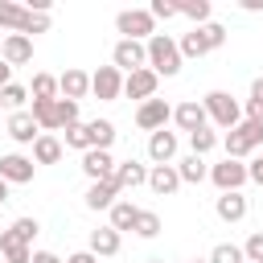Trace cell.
<instances>
[{"label":"cell","instance_id":"cell-1","mask_svg":"<svg viewBox=\"0 0 263 263\" xmlns=\"http://www.w3.org/2000/svg\"><path fill=\"white\" fill-rule=\"evenodd\" d=\"M144 53H148V70L156 74V78H177L181 74V49H177V41L168 37V33H152L148 41H144Z\"/></svg>","mask_w":263,"mask_h":263},{"label":"cell","instance_id":"cell-2","mask_svg":"<svg viewBox=\"0 0 263 263\" xmlns=\"http://www.w3.org/2000/svg\"><path fill=\"white\" fill-rule=\"evenodd\" d=\"M201 107H205V119H210L214 127H222V132H230V127L242 123V107H238V99H234L230 90H210V95L201 99Z\"/></svg>","mask_w":263,"mask_h":263},{"label":"cell","instance_id":"cell-3","mask_svg":"<svg viewBox=\"0 0 263 263\" xmlns=\"http://www.w3.org/2000/svg\"><path fill=\"white\" fill-rule=\"evenodd\" d=\"M259 144H263V123H251V119H242L238 127H230V132L222 136V148H226L230 160H247V156H255Z\"/></svg>","mask_w":263,"mask_h":263},{"label":"cell","instance_id":"cell-4","mask_svg":"<svg viewBox=\"0 0 263 263\" xmlns=\"http://www.w3.org/2000/svg\"><path fill=\"white\" fill-rule=\"evenodd\" d=\"M115 29L123 33V41H148L156 33V21H152L148 8H123L115 16Z\"/></svg>","mask_w":263,"mask_h":263},{"label":"cell","instance_id":"cell-5","mask_svg":"<svg viewBox=\"0 0 263 263\" xmlns=\"http://www.w3.org/2000/svg\"><path fill=\"white\" fill-rule=\"evenodd\" d=\"M210 181H214L218 193H242V185H247V164L226 156V160L210 164Z\"/></svg>","mask_w":263,"mask_h":263},{"label":"cell","instance_id":"cell-6","mask_svg":"<svg viewBox=\"0 0 263 263\" xmlns=\"http://www.w3.org/2000/svg\"><path fill=\"white\" fill-rule=\"evenodd\" d=\"M111 66L119 70V74H132V70H140V66H148V53H144V41H115V49H111Z\"/></svg>","mask_w":263,"mask_h":263},{"label":"cell","instance_id":"cell-7","mask_svg":"<svg viewBox=\"0 0 263 263\" xmlns=\"http://www.w3.org/2000/svg\"><path fill=\"white\" fill-rule=\"evenodd\" d=\"M90 95L103 99V103H115V99L123 95V74H119L115 66H99V70L90 74Z\"/></svg>","mask_w":263,"mask_h":263},{"label":"cell","instance_id":"cell-8","mask_svg":"<svg viewBox=\"0 0 263 263\" xmlns=\"http://www.w3.org/2000/svg\"><path fill=\"white\" fill-rule=\"evenodd\" d=\"M156 86H160V78H156L148 66H140V70L123 74V95H127V99H140V103H148V99H156Z\"/></svg>","mask_w":263,"mask_h":263},{"label":"cell","instance_id":"cell-9","mask_svg":"<svg viewBox=\"0 0 263 263\" xmlns=\"http://www.w3.org/2000/svg\"><path fill=\"white\" fill-rule=\"evenodd\" d=\"M168 119H173V107H168L164 99H148V103H140V107H136V127H144L148 136H152V132H160Z\"/></svg>","mask_w":263,"mask_h":263},{"label":"cell","instance_id":"cell-10","mask_svg":"<svg viewBox=\"0 0 263 263\" xmlns=\"http://www.w3.org/2000/svg\"><path fill=\"white\" fill-rule=\"evenodd\" d=\"M33 173H37L33 156H21V152L0 156V181H8V185H29V181H33Z\"/></svg>","mask_w":263,"mask_h":263},{"label":"cell","instance_id":"cell-11","mask_svg":"<svg viewBox=\"0 0 263 263\" xmlns=\"http://www.w3.org/2000/svg\"><path fill=\"white\" fill-rule=\"evenodd\" d=\"M0 62H8V66H29V62H33V37H25V33H4V41H0Z\"/></svg>","mask_w":263,"mask_h":263},{"label":"cell","instance_id":"cell-12","mask_svg":"<svg viewBox=\"0 0 263 263\" xmlns=\"http://www.w3.org/2000/svg\"><path fill=\"white\" fill-rule=\"evenodd\" d=\"M177 148H181V140H177V132H168V127H160V132L148 136V160H152V164H173V160H177Z\"/></svg>","mask_w":263,"mask_h":263},{"label":"cell","instance_id":"cell-13","mask_svg":"<svg viewBox=\"0 0 263 263\" xmlns=\"http://www.w3.org/2000/svg\"><path fill=\"white\" fill-rule=\"evenodd\" d=\"M86 95H90V74H86V70H66V74H58V99L82 103Z\"/></svg>","mask_w":263,"mask_h":263},{"label":"cell","instance_id":"cell-14","mask_svg":"<svg viewBox=\"0 0 263 263\" xmlns=\"http://www.w3.org/2000/svg\"><path fill=\"white\" fill-rule=\"evenodd\" d=\"M173 123L181 127V132H197V127H210V119H205V107L197 103V99H185V103H177L173 107Z\"/></svg>","mask_w":263,"mask_h":263},{"label":"cell","instance_id":"cell-15","mask_svg":"<svg viewBox=\"0 0 263 263\" xmlns=\"http://www.w3.org/2000/svg\"><path fill=\"white\" fill-rule=\"evenodd\" d=\"M82 173L90 177V185H95V181H111V177H115V160H111V152H103V148H86V152H82Z\"/></svg>","mask_w":263,"mask_h":263},{"label":"cell","instance_id":"cell-16","mask_svg":"<svg viewBox=\"0 0 263 263\" xmlns=\"http://www.w3.org/2000/svg\"><path fill=\"white\" fill-rule=\"evenodd\" d=\"M148 189L156 197H173L181 189V177H177V164H152L148 168Z\"/></svg>","mask_w":263,"mask_h":263},{"label":"cell","instance_id":"cell-17","mask_svg":"<svg viewBox=\"0 0 263 263\" xmlns=\"http://www.w3.org/2000/svg\"><path fill=\"white\" fill-rule=\"evenodd\" d=\"M119 247H123V234H119V230H111V226H99V230H90V242H86V251H90L95 259H111V255H119Z\"/></svg>","mask_w":263,"mask_h":263},{"label":"cell","instance_id":"cell-18","mask_svg":"<svg viewBox=\"0 0 263 263\" xmlns=\"http://www.w3.org/2000/svg\"><path fill=\"white\" fill-rule=\"evenodd\" d=\"M4 132H8L16 144H33V140L41 136V127H37L33 115H29V107H25V111H12V115L4 119Z\"/></svg>","mask_w":263,"mask_h":263},{"label":"cell","instance_id":"cell-19","mask_svg":"<svg viewBox=\"0 0 263 263\" xmlns=\"http://www.w3.org/2000/svg\"><path fill=\"white\" fill-rule=\"evenodd\" d=\"M115 185H119V193L148 185V164H140V160H115Z\"/></svg>","mask_w":263,"mask_h":263},{"label":"cell","instance_id":"cell-20","mask_svg":"<svg viewBox=\"0 0 263 263\" xmlns=\"http://www.w3.org/2000/svg\"><path fill=\"white\" fill-rule=\"evenodd\" d=\"M115 201H119V185H115V177H111V181H95V185L86 189V210H95V214H99V210H111Z\"/></svg>","mask_w":263,"mask_h":263},{"label":"cell","instance_id":"cell-21","mask_svg":"<svg viewBox=\"0 0 263 263\" xmlns=\"http://www.w3.org/2000/svg\"><path fill=\"white\" fill-rule=\"evenodd\" d=\"M214 214L222 218V222H242L247 218V197L242 193H218V201H214Z\"/></svg>","mask_w":263,"mask_h":263},{"label":"cell","instance_id":"cell-22","mask_svg":"<svg viewBox=\"0 0 263 263\" xmlns=\"http://www.w3.org/2000/svg\"><path fill=\"white\" fill-rule=\"evenodd\" d=\"M62 140L58 136H49V132H41L37 140H33V164H58L62 160Z\"/></svg>","mask_w":263,"mask_h":263},{"label":"cell","instance_id":"cell-23","mask_svg":"<svg viewBox=\"0 0 263 263\" xmlns=\"http://www.w3.org/2000/svg\"><path fill=\"white\" fill-rule=\"evenodd\" d=\"M177 177H181V185H201V181H210V164H205V156H185V160H177Z\"/></svg>","mask_w":263,"mask_h":263},{"label":"cell","instance_id":"cell-24","mask_svg":"<svg viewBox=\"0 0 263 263\" xmlns=\"http://www.w3.org/2000/svg\"><path fill=\"white\" fill-rule=\"evenodd\" d=\"M107 218H111L107 226L123 234V230H132V226H136V218H140V205H136V201H127V197H119V201L107 210Z\"/></svg>","mask_w":263,"mask_h":263},{"label":"cell","instance_id":"cell-25","mask_svg":"<svg viewBox=\"0 0 263 263\" xmlns=\"http://www.w3.org/2000/svg\"><path fill=\"white\" fill-rule=\"evenodd\" d=\"M0 255H4V263H29L33 259V247L21 242L12 230H0Z\"/></svg>","mask_w":263,"mask_h":263},{"label":"cell","instance_id":"cell-26","mask_svg":"<svg viewBox=\"0 0 263 263\" xmlns=\"http://www.w3.org/2000/svg\"><path fill=\"white\" fill-rule=\"evenodd\" d=\"M29 115H33V123L41 127V132H58V99H37L33 107H29Z\"/></svg>","mask_w":263,"mask_h":263},{"label":"cell","instance_id":"cell-27","mask_svg":"<svg viewBox=\"0 0 263 263\" xmlns=\"http://www.w3.org/2000/svg\"><path fill=\"white\" fill-rule=\"evenodd\" d=\"M86 136H90V148L111 152V144H115V123H111V119H90V123H86Z\"/></svg>","mask_w":263,"mask_h":263},{"label":"cell","instance_id":"cell-28","mask_svg":"<svg viewBox=\"0 0 263 263\" xmlns=\"http://www.w3.org/2000/svg\"><path fill=\"white\" fill-rule=\"evenodd\" d=\"M177 49H181V58H205V53H210V45H205L201 29H189V33H181Z\"/></svg>","mask_w":263,"mask_h":263},{"label":"cell","instance_id":"cell-29","mask_svg":"<svg viewBox=\"0 0 263 263\" xmlns=\"http://www.w3.org/2000/svg\"><path fill=\"white\" fill-rule=\"evenodd\" d=\"M218 144H222V136H218L214 127H197V132L189 136V152H193V156H205V152H214Z\"/></svg>","mask_w":263,"mask_h":263},{"label":"cell","instance_id":"cell-30","mask_svg":"<svg viewBox=\"0 0 263 263\" xmlns=\"http://www.w3.org/2000/svg\"><path fill=\"white\" fill-rule=\"evenodd\" d=\"M210 0H185V4H177V16H189L193 21V29L197 25H210Z\"/></svg>","mask_w":263,"mask_h":263},{"label":"cell","instance_id":"cell-31","mask_svg":"<svg viewBox=\"0 0 263 263\" xmlns=\"http://www.w3.org/2000/svg\"><path fill=\"white\" fill-rule=\"evenodd\" d=\"M29 95H33V103H37V99H58V78L45 74V70H37L33 82H29Z\"/></svg>","mask_w":263,"mask_h":263},{"label":"cell","instance_id":"cell-32","mask_svg":"<svg viewBox=\"0 0 263 263\" xmlns=\"http://www.w3.org/2000/svg\"><path fill=\"white\" fill-rule=\"evenodd\" d=\"M25 12H29V8H21V4H12V0H0V29H8V33H21V25H25Z\"/></svg>","mask_w":263,"mask_h":263},{"label":"cell","instance_id":"cell-33","mask_svg":"<svg viewBox=\"0 0 263 263\" xmlns=\"http://www.w3.org/2000/svg\"><path fill=\"white\" fill-rule=\"evenodd\" d=\"M132 234H136V238H156V234H160V214H152V210H140V218H136Z\"/></svg>","mask_w":263,"mask_h":263},{"label":"cell","instance_id":"cell-34","mask_svg":"<svg viewBox=\"0 0 263 263\" xmlns=\"http://www.w3.org/2000/svg\"><path fill=\"white\" fill-rule=\"evenodd\" d=\"M25 103H29V86H21V82H8V86L0 90V107L25 111Z\"/></svg>","mask_w":263,"mask_h":263},{"label":"cell","instance_id":"cell-35","mask_svg":"<svg viewBox=\"0 0 263 263\" xmlns=\"http://www.w3.org/2000/svg\"><path fill=\"white\" fill-rule=\"evenodd\" d=\"M210 263H247V259H242V247H234V242H218V247L210 251Z\"/></svg>","mask_w":263,"mask_h":263},{"label":"cell","instance_id":"cell-36","mask_svg":"<svg viewBox=\"0 0 263 263\" xmlns=\"http://www.w3.org/2000/svg\"><path fill=\"white\" fill-rule=\"evenodd\" d=\"M25 37H37V33H49V12H25V25H21Z\"/></svg>","mask_w":263,"mask_h":263},{"label":"cell","instance_id":"cell-37","mask_svg":"<svg viewBox=\"0 0 263 263\" xmlns=\"http://www.w3.org/2000/svg\"><path fill=\"white\" fill-rule=\"evenodd\" d=\"M74 123H82V119H78V103L58 99V132H66V127H74Z\"/></svg>","mask_w":263,"mask_h":263},{"label":"cell","instance_id":"cell-38","mask_svg":"<svg viewBox=\"0 0 263 263\" xmlns=\"http://www.w3.org/2000/svg\"><path fill=\"white\" fill-rule=\"evenodd\" d=\"M8 230H12V234H16V238H21V242H33V238H37V230H41V222H37V218H29V214H25V218H16V222H12V226H8Z\"/></svg>","mask_w":263,"mask_h":263},{"label":"cell","instance_id":"cell-39","mask_svg":"<svg viewBox=\"0 0 263 263\" xmlns=\"http://www.w3.org/2000/svg\"><path fill=\"white\" fill-rule=\"evenodd\" d=\"M197 29H201V37H205V45H210V53L226 45V29H222L218 21H210V25H197Z\"/></svg>","mask_w":263,"mask_h":263},{"label":"cell","instance_id":"cell-40","mask_svg":"<svg viewBox=\"0 0 263 263\" xmlns=\"http://www.w3.org/2000/svg\"><path fill=\"white\" fill-rule=\"evenodd\" d=\"M66 148H74V152H86V148H90L86 123H74V127H66Z\"/></svg>","mask_w":263,"mask_h":263},{"label":"cell","instance_id":"cell-41","mask_svg":"<svg viewBox=\"0 0 263 263\" xmlns=\"http://www.w3.org/2000/svg\"><path fill=\"white\" fill-rule=\"evenodd\" d=\"M242 259H247V263H263V230H255V234L242 242Z\"/></svg>","mask_w":263,"mask_h":263},{"label":"cell","instance_id":"cell-42","mask_svg":"<svg viewBox=\"0 0 263 263\" xmlns=\"http://www.w3.org/2000/svg\"><path fill=\"white\" fill-rule=\"evenodd\" d=\"M148 12H152V21H173V16H177V4H168V0H152Z\"/></svg>","mask_w":263,"mask_h":263},{"label":"cell","instance_id":"cell-43","mask_svg":"<svg viewBox=\"0 0 263 263\" xmlns=\"http://www.w3.org/2000/svg\"><path fill=\"white\" fill-rule=\"evenodd\" d=\"M247 181L263 185V152H259V156H251V164H247Z\"/></svg>","mask_w":263,"mask_h":263},{"label":"cell","instance_id":"cell-44","mask_svg":"<svg viewBox=\"0 0 263 263\" xmlns=\"http://www.w3.org/2000/svg\"><path fill=\"white\" fill-rule=\"evenodd\" d=\"M29 263H66V259H58L53 251H33V259Z\"/></svg>","mask_w":263,"mask_h":263},{"label":"cell","instance_id":"cell-45","mask_svg":"<svg viewBox=\"0 0 263 263\" xmlns=\"http://www.w3.org/2000/svg\"><path fill=\"white\" fill-rule=\"evenodd\" d=\"M66 263H99V259H95V255H90V251H74V255H70V259H66Z\"/></svg>","mask_w":263,"mask_h":263},{"label":"cell","instance_id":"cell-46","mask_svg":"<svg viewBox=\"0 0 263 263\" xmlns=\"http://www.w3.org/2000/svg\"><path fill=\"white\" fill-rule=\"evenodd\" d=\"M8 82H12V66H8V62H0V90H4Z\"/></svg>","mask_w":263,"mask_h":263},{"label":"cell","instance_id":"cell-47","mask_svg":"<svg viewBox=\"0 0 263 263\" xmlns=\"http://www.w3.org/2000/svg\"><path fill=\"white\" fill-rule=\"evenodd\" d=\"M251 99H259V103H263V78H255V82H251Z\"/></svg>","mask_w":263,"mask_h":263},{"label":"cell","instance_id":"cell-48","mask_svg":"<svg viewBox=\"0 0 263 263\" xmlns=\"http://www.w3.org/2000/svg\"><path fill=\"white\" fill-rule=\"evenodd\" d=\"M8 201V181H0V205Z\"/></svg>","mask_w":263,"mask_h":263},{"label":"cell","instance_id":"cell-49","mask_svg":"<svg viewBox=\"0 0 263 263\" xmlns=\"http://www.w3.org/2000/svg\"><path fill=\"white\" fill-rule=\"evenodd\" d=\"M189 263H210V259H189Z\"/></svg>","mask_w":263,"mask_h":263},{"label":"cell","instance_id":"cell-50","mask_svg":"<svg viewBox=\"0 0 263 263\" xmlns=\"http://www.w3.org/2000/svg\"><path fill=\"white\" fill-rule=\"evenodd\" d=\"M144 263H164V259H144Z\"/></svg>","mask_w":263,"mask_h":263}]
</instances>
